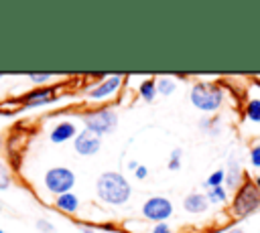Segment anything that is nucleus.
Segmentation results:
<instances>
[{
    "label": "nucleus",
    "instance_id": "f257e3e1",
    "mask_svg": "<svg viewBox=\"0 0 260 233\" xmlns=\"http://www.w3.org/2000/svg\"><path fill=\"white\" fill-rule=\"evenodd\" d=\"M95 195L102 203L110 207H122L130 201L132 186L126 180V176L118 170H108L102 172L95 180Z\"/></svg>",
    "mask_w": 260,
    "mask_h": 233
},
{
    "label": "nucleus",
    "instance_id": "f03ea898",
    "mask_svg": "<svg viewBox=\"0 0 260 233\" xmlns=\"http://www.w3.org/2000/svg\"><path fill=\"white\" fill-rule=\"evenodd\" d=\"M258 209H260V188L256 186L254 178H244V182L232 197L230 211L234 217L244 219V217H250L252 213H256Z\"/></svg>",
    "mask_w": 260,
    "mask_h": 233
},
{
    "label": "nucleus",
    "instance_id": "7ed1b4c3",
    "mask_svg": "<svg viewBox=\"0 0 260 233\" xmlns=\"http://www.w3.org/2000/svg\"><path fill=\"white\" fill-rule=\"evenodd\" d=\"M189 101L195 109L203 113H213L223 105V89L213 83H193L189 91Z\"/></svg>",
    "mask_w": 260,
    "mask_h": 233
},
{
    "label": "nucleus",
    "instance_id": "20e7f679",
    "mask_svg": "<svg viewBox=\"0 0 260 233\" xmlns=\"http://www.w3.org/2000/svg\"><path fill=\"white\" fill-rule=\"evenodd\" d=\"M83 124H85V130L93 132L95 136H106V134H112L118 126V115L112 107H100V109H93V111H85L81 115Z\"/></svg>",
    "mask_w": 260,
    "mask_h": 233
},
{
    "label": "nucleus",
    "instance_id": "39448f33",
    "mask_svg": "<svg viewBox=\"0 0 260 233\" xmlns=\"http://www.w3.org/2000/svg\"><path fill=\"white\" fill-rule=\"evenodd\" d=\"M75 182H77V176H75V172H73L71 168H67V166H53V168H49V170L45 172V176H43L45 188H47L51 195H55V197L65 195V192H71V188L75 186Z\"/></svg>",
    "mask_w": 260,
    "mask_h": 233
},
{
    "label": "nucleus",
    "instance_id": "423d86ee",
    "mask_svg": "<svg viewBox=\"0 0 260 233\" xmlns=\"http://www.w3.org/2000/svg\"><path fill=\"white\" fill-rule=\"evenodd\" d=\"M173 213H175V207L171 199L160 197V195L148 197L140 207V215L150 223H165Z\"/></svg>",
    "mask_w": 260,
    "mask_h": 233
},
{
    "label": "nucleus",
    "instance_id": "0eeeda50",
    "mask_svg": "<svg viewBox=\"0 0 260 233\" xmlns=\"http://www.w3.org/2000/svg\"><path fill=\"white\" fill-rule=\"evenodd\" d=\"M122 81H124V79H122L120 75H108V77H104L100 83L87 87V97H89L91 101H104V99H108V97H112V95H116V93L120 91Z\"/></svg>",
    "mask_w": 260,
    "mask_h": 233
},
{
    "label": "nucleus",
    "instance_id": "6e6552de",
    "mask_svg": "<svg viewBox=\"0 0 260 233\" xmlns=\"http://www.w3.org/2000/svg\"><path fill=\"white\" fill-rule=\"evenodd\" d=\"M57 99V89L53 85H45V87H37L28 93H24L20 97V107L24 109H32V107H41L47 103H53Z\"/></svg>",
    "mask_w": 260,
    "mask_h": 233
},
{
    "label": "nucleus",
    "instance_id": "1a4fd4ad",
    "mask_svg": "<svg viewBox=\"0 0 260 233\" xmlns=\"http://www.w3.org/2000/svg\"><path fill=\"white\" fill-rule=\"evenodd\" d=\"M100 148H102V138L95 136L93 132L85 130V128L73 140V150L79 156H93V154L100 152Z\"/></svg>",
    "mask_w": 260,
    "mask_h": 233
},
{
    "label": "nucleus",
    "instance_id": "9d476101",
    "mask_svg": "<svg viewBox=\"0 0 260 233\" xmlns=\"http://www.w3.org/2000/svg\"><path fill=\"white\" fill-rule=\"evenodd\" d=\"M77 134H79L77 126L73 122H69V120H63V122H57L53 126V130L49 132V140L53 144H65L69 140H75Z\"/></svg>",
    "mask_w": 260,
    "mask_h": 233
},
{
    "label": "nucleus",
    "instance_id": "9b49d317",
    "mask_svg": "<svg viewBox=\"0 0 260 233\" xmlns=\"http://www.w3.org/2000/svg\"><path fill=\"white\" fill-rule=\"evenodd\" d=\"M242 182H244L242 166H240L238 158H230L228 168H225V182H223V186H225V190H234L236 192Z\"/></svg>",
    "mask_w": 260,
    "mask_h": 233
},
{
    "label": "nucleus",
    "instance_id": "f8f14e48",
    "mask_svg": "<svg viewBox=\"0 0 260 233\" xmlns=\"http://www.w3.org/2000/svg\"><path fill=\"white\" fill-rule=\"evenodd\" d=\"M183 209L193 215H201L209 209V199L205 192H191L183 199Z\"/></svg>",
    "mask_w": 260,
    "mask_h": 233
},
{
    "label": "nucleus",
    "instance_id": "ddd939ff",
    "mask_svg": "<svg viewBox=\"0 0 260 233\" xmlns=\"http://www.w3.org/2000/svg\"><path fill=\"white\" fill-rule=\"evenodd\" d=\"M53 205H55L59 211H63V213H67V215H73V213H77V209H79V197L71 190V192H65V195L55 197Z\"/></svg>",
    "mask_w": 260,
    "mask_h": 233
},
{
    "label": "nucleus",
    "instance_id": "4468645a",
    "mask_svg": "<svg viewBox=\"0 0 260 233\" xmlns=\"http://www.w3.org/2000/svg\"><path fill=\"white\" fill-rule=\"evenodd\" d=\"M138 95L144 99V101H154V97L158 95L156 91V79H144L140 85H138Z\"/></svg>",
    "mask_w": 260,
    "mask_h": 233
},
{
    "label": "nucleus",
    "instance_id": "2eb2a0df",
    "mask_svg": "<svg viewBox=\"0 0 260 233\" xmlns=\"http://www.w3.org/2000/svg\"><path fill=\"white\" fill-rule=\"evenodd\" d=\"M244 115L246 120H250L252 124H260V99L258 97H252L246 101L244 105Z\"/></svg>",
    "mask_w": 260,
    "mask_h": 233
},
{
    "label": "nucleus",
    "instance_id": "dca6fc26",
    "mask_svg": "<svg viewBox=\"0 0 260 233\" xmlns=\"http://www.w3.org/2000/svg\"><path fill=\"white\" fill-rule=\"evenodd\" d=\"M156 91H158V95H165V97L173 95L177 91V79L175 77H158L156 79Z\"/></svg>",
    "mask_w": 260,
    "mask_h": 233
},
{
    "label": "nucleus",
    "instance_id": "f3484780",
    "mask_svg": "<svg viewBox=\"0 0 260 233\" xmlns=\"http://www.w3.org/2000/svg\"><path fill=\"white\" fill-rule=\"evenodd\" d=\"M205 195H207V199H209V205H225V203H228V190H225V186L209 188Z\"/></svg>",
    "mask_w": 260,
    "mask_h": 233
},
{
    "label": "nucleus",
    "instance_id": "a211bd4d",
    "mask_svg": "<svg viewBox=\"0 0 260 233\" xmlns=\"http://www.w3.org/2000/svg\"><path fill=\"white\" fill-rule=\"evenodd\" d=\"M223 182H225V168H217V170H213V172L207 176L205 186H207V190H209V188L223 186Z\"/></svg>",
    "mask_w": 260,
    "mask_h": 233
},
{
    "label": "nucleus",
    "instance_id": "6ab92c4d",
    "mask_svg": "<svg viewBox=\"0 0 260 233\" xmlns=\"http://www.w3.org/2000/svg\"><path fill=\"white\" fill-rule=\"evenodd\" d=\"M10 180H12V172H10L8 164L0 158V190H6L10 186Z\"/></svg>",
    "mask_w": 260,
    "mask_h": 233
},
{
    "label": "nucleus",
    "instance_id": "aec40b11",
    "mask_svg": "<svg viewBox=\"0 0 260 233\" xmlns=\"http://www.w3.org/2000/svg\"><path fill=\"white\" fill-rule=\"evenodd\" d=\"M51 77H53L51 73H28V81L35 83L37 87H45Z\"/></svg>",
    "mask_w": 260,
    "mask_h": 233
},
{
    "label": "nucleus",
    "instance_id": "412c9836",
    "mask_svg": "<svg viewBox=\"0 0 260 233\" xmlns=\"http://www.w3.org/2000/svg\"><path fill=\"white\" fill-rule=\"evenodd\" d=\"M250 164L252 168H260V142H256L252 148H250Z\"/></svg>",
    "mask_w": 260,
    "mask_h": 233
},
{
    "label": "nucleus",
    "instance_id": "4be33fe9",
    "mask_svg": "<svg viewBox=\"0 0 260 233\" xmlns=\"http://www.w3.org/2000/svg\"><path fill=\"white\" fill-rule=\"evenodd\" d=\"M37 229L41 233H55V225L49 219H37Z\"/></svg>",
    "mask_w": 260,
    "mask_h": 233
},
{
    "label": "nucleus",
    "instance_id": "5701e85b",
    "mask_svg": "<svg viewBox=\"0 0 260 233\" xmlns=\"http://www.w3.org/2000/svg\"><path fill=\"white\" fill-rule=\"evenodd\" d=\"M150 233H173V227L167 221L165 223H154L152 229H150Z\"/></svg>",
    "mask_w": 260,
    "mask_h": 233
},
{
    "label": "nucleus",
    "instance_id": "b1692460",
    "mask_svg": "<svg viewBox=\"0 0 260 233\" xmlns=\"http://www.w3.org/2000/svg\"><path fill=\"white\" fill-rule=\"evenodd\" d=\"M134 176H136L138 180H144V178L148 176V168H146L144 164H140V166H138V168L134 170Z\"/></svg>",
    "mask_w": 260,
    "mask_h": 233
},
{
    "label": "nucleus",
    "instance_id": "393cba45",
    "mask_svg": "<svg viewBox=\"0 0 260 233\" xmlns=\"http://www.w3.org/2000/svg\"><path fill=\"white\" fill-rule=\"evenodd\" d=\"M167 168H169V170H179V168H181V160H179V158H169Z\"/></svg>",
    "mask_w": 260,
    "mask_h": 233
},
{
    "label": "nucleus",
    "instance_id": "a878e982",
    "mask_svg": "<svg viewBox=\"0 0 260 233\" xmlns=\"http://www.w3.org/2000/svg\"><path fill=\"white\" fill-rule=\"evenodd\" d=\"M181 156H183V148H173L171 150V158H179L181 160Z\"/></svg>",
    "mask_w": 260,
    "mask_h": 233
},
{
    "label": "nucleus",
    "instance_id": "bb28decb",
    "mask_svg": "<svg viewBox=\"0 0 260 233\" xmlns=\"http://www.w3.org/2000/svg\"><path fill=\"white\" fill-rule=\"evenodd\" d=\"M79 231H81V233H95V229H93V227H89V225H81V227H79Z\"/></svg>",
    "mask_w": 260,
    "mask_h": 233
},
{
    "label": "nucleus",
    "instance_id": "cd10ccee",
    "mask_svg": "<svg viewBox=\"0 0 260 233\" xmlns=\"http://www.w3.org/2000/svg\"><path fill=\"white\" fill-rule=\"evenodd\" d=\"M225 233H246L244 229H240V227H232V229H228Z\"/></svg>",
    "mask_w": 260,
    "mask_h": 233
},
{
    "label": "nucleus",
    "instance_id": "c85d7f7f",
    "mask_svg": "<svg viewBox=\"0 0 260 233\" xmlns=\"http://www.w3.org/2000/svg\"><path fill=\"white\" fill-rule=\"evenodd\" d=\"M138 166H140V164H138V162H128V168H130V170H136V168H138Z\"/></svg>",
    "mask_w": 260,
    "mask_h": 233
},
{
    "label": "nucleus",
    "instance_id": "c756f323",
    "mask_svg": "<svg viewBox=\"0 0 260 233\" xmlns=\"http://www.w3.org/2000/svg\"><path fill=\"white\" fill-rule=\"evenodd\" d=\"M254 182H256V186L260 188V174H256V176H254Z\"/></svg>",
    "mask_w": 260,
    "mask_h": 233
},
{
    "label": "nucleus",
    "instance_id": "7c9ffc66",
    "mask_svg": "<svg viewBox=\"0 0 260 233\" xmlns=\"http://www.w3.org/2000/svg\"><path fill=\"white\" fill-rule=\"evenodd\" d=\"M0 148H2V138H0Z\"/></svg>",
    "mask_w": 260,
    "mask_h": 233
},
{
    "label": "nucleus",
    "instance_id": "2f4dec72",
    "mask_svg": "<svg viewBox=\"0 0 260 233\" xmlns=\"http://www.w3.org/2000/svg\"><path fill=\"white\" fill-rule=\"evenodd\" d=\"M2 77H4V75H2V73H0V79H2Z\"/></svg>",
    "mask_w": 260,
    "mask_h": 233
},
{
    "label": "nucleus",
    "instance_id": "473e14b6",
    "mask_svg": "<svg viewBox=\"0 0 260 233\" xmlns=\"http://www.w3.org/2000/svg\"><path fill=\"white\" fill-rule=\"evenodd\" d=\"M0 233H4V229H0Z\"/></svg>",
    "mask_w": 260,
    "mask_h": 233
}]
</instances>
